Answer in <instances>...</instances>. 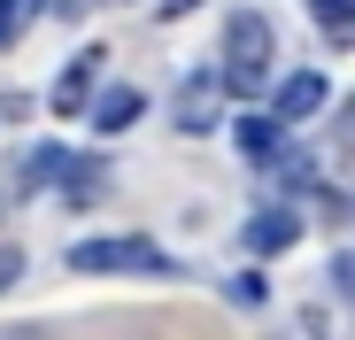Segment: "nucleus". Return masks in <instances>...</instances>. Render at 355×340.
<instances>
[{
	"label": "nucleus",
	"mask_w": 355,
	"mask_h": 340,
	"mask_svg": "<svg viewBox=\"0 0 355 340\" xmlns=\"http://www.w3.org/2000/svg\"><path fill=\"white\" fill-rule=\"evenodd\" d=\"M70 263L78 271H108V278H170L178 263H170V248H155V240H139V232H108V240H78L70 248Z\"/></svg>",
	"instance_id": "obj_1"
},
{
	"label": "nucleus",
	"mask_w": 355,
	"mask_h": 340,
	"mask_svg": "<svg viewBox=\"0 0 355 340\" xmlns=\"http://www.w3.org/2000/svg\"><path fill=\"white\" fill-rule=\"evenodd\" d=\"M263 78H270V24L255 8H240L224 24V85L232 93H263Z\"/></svg>",
	"instance_id": "obj_2"
},
{
	"label": "nucleus",
	"mask_w": 355,
	"mask_h": 340,
	"mask_svg": "<svg viewBox=\"0 0 355 340\" xmlns=\"http://www.w3.org/2000/svg\"><path fill=\"white\" fill-rule=\"evenodd\" d=\"M317 108H324V78H317V70H293V78L270 93V117H278V124H309Z\"/></svg>",
	"instance_id": "obj_3"
},
{
	"label": "nucleus",
	"mask_w": 355,
	"mask_h": 340,
	"mask_svg": "<svg viewBox=\"0 0 355 340\" xmlns=\"http://www.w3.org/2000/svg\"><path fill=\"white\" fill-rule=\"evenodd\" d=\"M293 240H302V216H293V209H255L248 216V248L255 255H286Z\"/></svg>",
	"instance_id": "obj_4"
},
{
	"label": "nucleus",
	"mask_w": 355,
	"mask_h": 340,
	"mask_svg": "<svg viewBox=\"0 0 355 340\" xmlns=\"http://www.w3.org/2000/svg\"><path fill=\"white\" fill-rule=\"evenodd\" d=\"M93 78H101V46H85L78 62L54 78V108H62V117H85V108H93V101H85V93H93Z\"/></svg>",
	"instance_id": "obj_5"
},
{
	"label": "nucleus",
	"mask_w": 355,
	"mask_h": 340,
	"mask_svg": "<svg viewBox=\"0 0 355 340\" xmlns=\"http://www.w3.org/2000/svg\"><path fill=\"white\" fill-rule=\"evenodd\" d=\"M216 70H201V78H186V93H178V124L186 132H216Z\"/></svg>",
	"instance_id": "obj_6"
},
{
	"label": "nucleus",
	"mask_w": 355,
	"mask_h": 340,
	"mask_svg": "<svg viewBox=\"0 0 355 340\" xmlns=\"http://www.w3.org/2000/svg\"><path fill=\"white\" fill-rule=\"evenodd\" d=\"M139 108H147V101H139L132 85H108V93H101V101L85 108V117H93L101 132H132V124H139Z\"/></svg>",
	"instance_id": "obj_7"
},
{
	"label": "nucleus",
	"mask_w": 355,
	"mask_h": 340,
	"mask_svg": "<svg viewBox=\"0 0 355 340\" xmlns=\"http://www.w3.org/2000/svg\"><path fill=\"white\" fill-rule=\"evenodd\" d=\"M309 8H317V24H324L340 46H355V0H309Z\"/></svg>",
	"instance_id": "obj_8"
},
{
	"label": "nucleus",
	"mask_w": 355,
	"mask_h": 340,
	"mask_svg": "<svg viewBox=\"0 0 355 340\" xmlns=\"http://www.w3.org/2000/svg\"><path fill=\"white\" fill-rule=\"evenodd\" d=\"M240 147H248L255 162H278V117H255V124H240Z\"/></svg>",
	"instance_id": "obj_9"
},
{
	"label": "nucleus",
	"mask_w": 355,
	"mask_h": 340,
	"mask_svg": "<svg viewBox=\"0 0 355 340\" xmlns=\"http://www.w3.org/2000/svg\"><path fill=\"white\" fill-rule=\"evenodd\" d=\"M70 162H78V155H62V147H39V155H31L24 170H31V186H54V178H62Z\"/></svg>",
	"instance_id": "obj_10"
},
{
	"label": "nucleus",
	"mask_w": 355,
	"mask_h": 340,
	"mask_svg": "<svg viewBox=\"0 0 355 340\" xmlns=\"http://www.w3.org/2000/svg\"><path fill=\"white\" fill-rule=\"evenodd\" d=\"M24 16H31V0H0V46H16V31H24Z\"/></svg>",
	"instance_id": "obj_11"
},
{
	"label": "nucleus",
	"mask_w": 355,
	"mask_h": 340,
	"mask_svg": "<svg viewBox=\"0 0 355 340\" xmlns=\"http://www.w3.org/2000/svg\"><path fill=\"white\" fill-rule=\"evenodd\" d=\"M232 302H240V309H263V302H270V287L248 271V278H232Z\"/></svg>",
	"instance_id": "obj_12"
},
{
	"label": "nucleus",
	"mask_w": 355,
	"mask_h": 340,
	"mask_svg": "<svg viewBox=\"0 0 355 340\" xmlns=\"http://www.w3.org/2000/svg\"><path fill=\"white\" fill-rule=\"evenodd\" d=\"M332 287L355 302V248H347V255H332Z\"/></svg>",
	"instance_id": "obj_13"
},
{
	"label": "nucleus",
	"mask_w": 355,
	"mask_h": 340,
	"mask_svg": "<svg viewBox=\"0 0 355 340\" xmlns=\"http://www.w3.org/2000/svg\"><path fill=\"white\" fill-rule=\"evenodd\" d=\"M16 271H24V255H16V248H0V287H8Z\"/></svg>",
	"instance_id": "obj_14"
}]
</instances>
